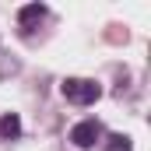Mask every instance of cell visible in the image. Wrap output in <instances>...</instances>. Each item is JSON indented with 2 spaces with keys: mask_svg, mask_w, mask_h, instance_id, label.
<instances>
[{
  "mask_svg": "<svg viewBox=\"0 0 151 151\" xmlns=\"http://www.w3.org/2000/svg\"><path fill=\"white\" fill-rule=\"evenodd\" d=\"M106 151H134V144H130V137L113 134V137H106Z\"/></svg>",
  "mask_w": 151,
  "mask_h": 151,
  "instance_id": "cell-5",
  "label": "cell"
},
{
  "mask_svg": "<svg viewBox=\"0 0 151 151\" xmlns=\"http://www.w3.org/2000/svg\"><path fill=\"white\" fill-rule=\"evenodd\" d=\"M21 134V119H18V113H4L0 116V137L4 141H14Z\"/></svg>",
  "mask_w": 151,
  "mask_h": 151,
  "instance_id": "cell-3",
  "label": "cell"
},
{
  "mask_svg": "<svg viewBox=\"0 0 151 151\" xmlns=\"http://www.w3.org/2000/svg\"><path fill=\"white\" fill-rule=\"evenodd\" d=\"M60 91H63V99L74 102V106H95V102L102 99V88H99L95 81H84V77H67V81L60 84Z\"/></svg>",
  "mask_w": 151,
  "mask_h": 151,
  "instance_id": "cell-1",
  "label": "cell"
},
{
  "mask_svg": "<svg viewBox=\"0 0 151 151\" xmlns=\"http://www.w3.org/2000/svg\"><path fill=\"white\" fill-rule=\"evenodd\" d=\"M46 18V7L42 4H28V7H21V14H18V21H21V28H32L35 21Z\"/></svg>",
  "mask_w": 151,
  "mask_h": 151,
  "instance_id": "cell-4",
  "label": "cell"
},
{
  "mask_svg": "<svg viewBox=\"0 0 151 151\" xmlns=\"http://www.w3.org/2000/svg\"><path fill=\"white\" fill-rule=\"evenodd\" d=\"M102 141V123L99 119H81V123H74L70 127V144L81 151H88V148H95Z\"/></svg>",
  "mask_w": 151,
  "mask_h": 151,
  "instance_id": "cell-2",
  "label": "cell"
}]
</instances>
